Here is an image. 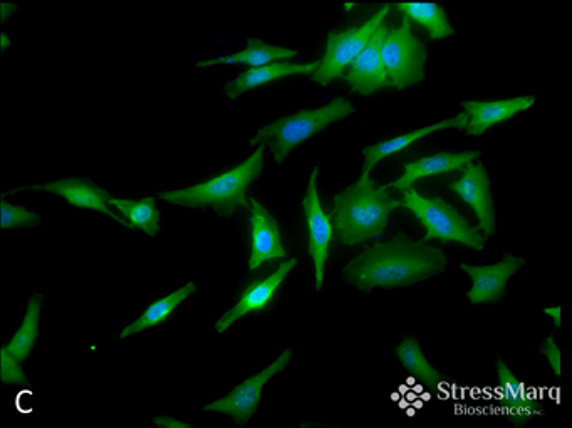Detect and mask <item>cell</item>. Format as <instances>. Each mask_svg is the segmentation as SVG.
I'll return each mask as SVG.
<instances>
[{
    "mask_svg": "<svg viewBox=\"0 0 572 428\" xmlns=\"http://www.w3.org/2000/svg\"><path fill=\"white\" fill-rule=\"evenodd\" d=\"M354 7H356V4H344V11H351V9H354Z\"/></svg>",
    "mask_w": 572,
    "mask_h": 428,
    "instance_id": "d6a6232c",
    "label": "cell"
},
{
    "mask_svg": "<svg viewBox=\"0 0 572 428\" xmlns=\"http://www.w3.org/2000/svg\"><path fill=\"white\" fill-rule=\"evenodd\" d=\"M264 150L266 147L259 145L247 160L229 172L220 173L217 177L193 187L162 192L160 199L168 204L182 205L188 209L212 207L220 217L230 219L239 207L250 209L247 190L262 175Z\"/></svg>",
    "mask_w": 572,
    "mask_h": 428,
    "instance_id": "3957f363",
    "label": "cell"
},
{
    "mask_svg": "<svg viewBox=\"0 0 572 428\" xmlns=\"http://www.w3.org/2000/svg\"><path fill=\"white\" fill-rule=\"evenodd\" d=\"M16 9L17 7L12 6V4H2V6H0V12H2L0 19H2V22H6L7 19L12 16V12H16Z\"/></svg>",
    "mask_w": 572,
    "mask_h": 428,
    "instance_id": "1f68e13d",
    "label": "cell"
},
{
    "mask_svg": "<svg viewBox=\"0 0 572 428\" xmlns=\"http://www.w3.org/2000/svg\"><path fill=\"white\" fill-rule=\"evenodd\" d=\"M462 177L450 183V192L457 194L465 204L474 209L475 217L479 219L477 229L489 239L497 230L495 217V202L492 197L489 172L484 163H467L460 170Z\"/></svg>",
    "mask_w": 572,
    "mask_h": 428,
    "instance_id": "30bf717a",
    "label": "cell"
},
{
    "mask_svg": "<svg viewBox=\"0 0 572 428\" xmlns=\"http://www.w3.org/2000/svg\"><path fill=\"white\" fill-rule=\"evenodd\" d=\"M395 355L403 368L410 373L411 378H415L416 382L427 388L428 392L438 393L447 385V376L430 365L415 336H406L405 340L396 346Z\"/></svg>",
    "mask_w": 572,
    "mask_h": 428,
    "instance_id": "7402d4cb",
    "label": "cell"
},
{
    "mask_svg": "<svg viewBox=\"0 0 572 428\" xmlns=\"http://www.w3.org/2000/svg\"><path fill=\"white\" fill-rule=\"evenodd\" d=\"M249 204L250 256L247 266L255 271L266 262L286 259L287 252L282 246L279 222L259 200L250 199Z\"/></svg>",
    "mask_w": 572,
    "mask_h": 428,
    "instance_id": "5bb4252c",
    "label": "cell"
},
{
    "mask_svg": "<svg viewBox=\"0 0 572 428\" xmlns=\"http://www.w3.org/2000/svg\"><path fill=\"white\" fill-rule=\"evenodd\" d=\"M27 188H31V190H44V192L59 195V197H63L68 204L74 205V207L96 210V212L108 215L111 219H115L116 222H120L121 225H125V227L130 229V224H128L123 217L116 215L115 212L110 209V204H108L111 199L110 192H106L104 188L98 187L96 183L91 182L88 178H64V180L46 183V185L16 188L14 192L27 190ZM14 192H12V194H14Z\"/></svg>",
    "mask_w": 572,
    "mask_h": 428,
    "instance_id": "2e32d148",
    "label": "cell"
},
{
    "mask_svg": "<svg viewBox=\"0 0 572 428\" xmlns=\"http://www.w3.org/2000/svg\"><path fill=\"white\" fill-rule=\"evenodd\" d=\"M319 167L312 168L307 192L302 199L304 219L307 224V252L314 262V279H316V291H321L324 284V269L328 262L329 251L333 244L334 230L329 215L324 212L318 194Z\"/></svg>",
    "mask_w": 572,
    "mask_h": 428,
    "instance_id": "9c48e42d",
    "label": "cell"
},
{
    "mask_svg": "<svg viewBox=\"0 0 572 428\" xmlns=\"http://www.w3.org/2000/svg\"><path fill=\"white\" fill-rule=\"evenodd\" d=\"M391 6H383L370 21L364 22L363 26L346 29V31H329L328 44L323 59H319V68L311 74V81L329 86L336 79H343L344 71L349 64L358 58L368 44L373 32L385 22L390 14Z\"/></svg>",
    "mask_w": 572,
    "mask_h": 428,
    "instance_id": "52a82bcc",
    "label": "cell"
},
{
    "mask_svg": "<svg viewBox=\"0 0 572 428\" xmlns=\"http://www.w3.org/2000/svg\"><path fill=\"white\" fill-rule=\"evenodd\" d=\"M388 26L385 22L381 24L363 51L358 54V58L349 64L348 71L344 73L343 79L351 86V91L361 96H371L378 93L380 89L390 88V81L386 76L383 59H381V49L385 42Z\"/></svg>",
    "mask_w": 572,
    "mask_h": 428,
    "instance_id": "7c38bea8",
    "label": "cell"
},
{
    "mask_svg": "<svg viewBox=\"0 0 572 428\" xmlns=\"http://www.w3.org/2000/svg\"><path fill=\"white\" fill-rule=\"evenodd\" d=\"M155 423L163 428H192L190 423L180 422L172 417H156Z\"/></svg>",
    "mask_w": 572,
    "mask_h": 428,
    "instance_id": "f546056e",
    "label": "cell"
},
{
    "mask_svg": "<svg viewBox=\"0 0 572 428\" xmlns=\"http://www.w3.org/2000/svg\"><path fill=\"white\" fill-rule=\"evenodd\" d=\"M544 314L552 319V323L556 328H561V306H552V308H544Z\"/></svg>",
    "mask_w": 572,
    "mask_h": 428,
    "instance_id": "4dcf8cb0",
    "label": "cell"
},
{
    "mask_svg": "<svg viewBox=\"0 0 572 428\" xmlns=\"http://www.w3.org/2000/svg\"><path fill=\"white\" fill-rule=\"evenodd\" d=\"M297 56H299V53H297L296 49L272 46V44H267V42L260 41V39H255V37H249L247 46L239 53L200 61L197 64V68L220 66V64H244V66H250V68H259V66L279 63V61H291V59L297 58Z\"/></svg>",
    "mask_w": 572,
    "mask_h": 428,
    "instance_id": "44dd1931",
    "label": "cell"
},
{
    "mask_svg": "<svg viewBox=\"0 0 572 428\" xmlns=\"http://www.w3.org/2000/svg\"><path fill=\"white\" fill-rule=\"evenodd\" d=\"M396 11L408 17V21L415 22L428 32L430 41H443L455 34L452 24L448 21L447 12L440 4H396Z\"/></svg>",
    "mask_w": 572,
    "mask_h": 428,
    "instance_id": "cb8c5ba5",
    "label": "cell"
},
{
    "mask_svg": "<svg viewBox=\"0 0 572 428\" xmlns=\"http://www.w3.org/2000/svg\"><path fill=\"white\" fill-rule=\"evenodd\" d=\"M42 294H32L27 304L26 318L9 345L4 346L9 355L14 356L19 363L31 356L32 348L39 336V321H41Z\"/></svg>",
    "mask_w": 572,
    "mask_h": 428,
    "instance_id": "d4e9b609",
    "label": "cell"
},
{
    "mask_svg": "<svg viewBox=\"0 0 572 428\" xmlns=\"http://www.w3.org/2000/svg\"><path fill=\"white\" fill-rule=\"evenodd\" d=\"M497 375H499V398L500 410L505 418L514 423L515 427L522 428L531 418L537 417L544 412L542 403L532 395L526 383L520 382L519 378L512 373L504 360H497Z\"/></svg>",
    "mask_w": 572,
    "mask_h": 428,
    "instance_id": "9a60e30c",
    "label": "cell"
},
{
    "mask_svg": "<svg viewBox=\"0 0 572 428\" xmlns=\"http://www.w3.org/2000/svg\"><path fill=\"white\" fill-rule=\"evenodd\" d=\"M354 111L356 108L351 101L338 96L328 105L316 108V110L297 111L294 115L282 116L279 120L262 126L250 138V145L252 147L264 145L269 148L274 160L282 165L301 143L318 135L333 123L346 120L348 116L353 115Z\"/></svg>",
    "mask_w": 572,
    "mask_h": 428,
    "instance_id": "277c9868",
    "label": "cell"
},
{
    "mask_svg": "<svg viewBox=\"0 0 572 428\" xmlns=\"http://www.w3.org/2000/svg\"><path fill=\"white\" fill-rule=\"evenodd\" d=\"M318 68L319 61L304 64L279 61V63L266 64V66H259V68H249L244 73L239 74L234 81L225 84L224 91L230 100H237L250 89L260 88V86L277 81V79L291 78V76H299V74L311 76Z\"/></svg>",
    "mask_w": 572,
    "mask_h": 428,
    "instance_id": "ffe728a7",
    "label": "cell"
},
{
    "mask_svg": "<svg viewBox=\"0 0 572 428\" xmlns=\"http://www.w3.org/2000/svg\"><path fill=\"white\" fill-rule=\"evenodd\" d=\"M480 155L482 153L479 150L462 153L440 152L430 155V157L420 158L415 162L405 163L403 165L405 173L400 178H396L395 182H391L390 187L405 192L408 188L413 187V183L422 180V178L437 177V175L462 170L467 163L479 160Z\"/></svg>",
    "mask_w": 572,
    "mask_h": 428,
    "instance_id": "d6986e66",
    "label": "cell"
},
{
    "mask_svg": "<svg viewBox=\"0 0 572 428\" xmlns=\"http://www.w3.org/2000/svg\"><path fill=\"white\" fill-rule=\"evenodd\" d=\"M539 351H541V355L546 356L554 376L559 378L561 376V350H559L554 336H547L546 340L542 341L541 346H539Z\"/></svg>",
    "mask_w": 572,
    "mask_h": 428,
    "instance_id": "f1b7e54d",
    "label": "cell"
},
{
    "mask_svg": "<svg viewBox=\"0 0 572 428\" xmlns=\"http://www.w3.org/2000/svg\"><path fill=\"white\" fill-rule=\"evenodd\" d=\"M291 360L292 350L287 348V350L282 351L281 356L276 361H272L271 365L259 371L257 375L250 376L244 383L237 385L229 395L205 405L203 412L224 413V415H229L237 425L245 427L250 418L257 413L260 398H262V390L266 387L267 382L279 375L281 371L286 370Z\"/></svg>",
    "mask_w": 572,
    "mask_h": 428,
    "instance_id": "ba28073f",
    "label": "cell"
},
{
    "mask_svg": "<svg viewBox=\"0 0 572 428\" xmlns=\"http://www.w3.org/2000/svg\"><path fill=\"white\" fill-rule=\"evenodd\" d=\"M536 103L532 94L499 101H463L462 108L468 116L465 133L470 136H482L492 126L512 120L522 111L531 110Z\"/></svg>",
    "mask_w": 572,
    "mask_h": 428,
    "instance_id": "e0dca14e",
    "label": "cell"
},
{
    "mask_svg": "<svg viewBox=\"0 0 572 428\" xmlns=\"http://www.w3.org/2000/svg\"><path fill=\"white\" fill-rule=\"evenodd\" d=\"M467 123V113L462 111V113H458L457 116H453L450 120L438 121V123H433V125L423 126V128L410 131V133H405V135L395 136V138H390V140L380 141V143H376V145L363 148V172L371 173L373 167L378 165V163L383 162L385 158L391 157V155H396V153L403 152V150L411 147V145L416 143V141L423 140L425 136L432 135V133H437V131L442 130H450V128H453V130L465 131Z\"/></svg>",
    "mask_w": 572,
    "mask_h": 428,
    "instance_id": "ac0fdd59",
    "label": "cell"
},
{
    "mask_svg": "<svg viewBox=\"0 0 572 428\" xmlns=\"http://www.w3.org/2000/svg\"><path fill=\"white\" fill-rule=\"evenodd\" d=\"M526 266V259L522 257L505 254L502 261L494 266H470V264H460L465 274L470 276L474 286L467 293L470 304H495L500 299H504L507 294V282L515 272Z\"/></svg>",
    "mask_w": 572,
    "mask_h": 428,
    "instance_id": "4fadbf2b",
    "label": "cell"
},
{
    "mask_svg": "<svg viewBox=\"0 0 572 428\" xmlns=\"http://www.w3.org/2000/svg\"><path fill=\"white\" fill-rule=\"evenodd\" d=\"M0 382L4 385H22L31 388V383L24 375L21 363L7 353L6 348L0 350Z\"/></svg>",
    "mask_w": 572,
    "mask_h": 428,
    "instance_id": "83f0119b",
    "label": "cell"
},
{
    "mask_svg": "<svg viewBox=\"0 0 572 428\" xmlns=\"http://www.w3.org/2000/svg\"><path fill=\"white\" fill-rule=\"evenodd\" d=\"M41 222L39 215L22 205H12L6 200L0 202V229H32Z\"/></svg>",
    "mask_w": 572,
    "mask_h": 428,
    "instance_id": "4316f807",
    "label": "cell"
},
{
    "mask_svg": "<svg viewBox=\"0 0 572 428\" xmlns=\"http://www.w3.org/2000/svg\"><path fill=\"white\" fill-rule=\"evenodd\" d=\"M195 293H197V286H195L193 282H187L183 288L178 289L175 293L168 294L165 298L158 299L155 303L150 304V306L145 309V313L141 314L140 318L128 324V326L121 331V340L131 335H138L141 331L153 328V326H158V324L167 323L173 311H175L185 299L190 298V296Z\"/></svg>",
    "mask_w": 572,
    "mask_h": 428,
    "instance_id": "603a6c76",
    "label": "cell"
},
{
    "mask_svg": "<svg viewBox=\"0 0 572 428\" xmlns=\"http://www.w3.org/2000/svg\"><path fill=\"white\" fill-rule=\"evenodd\" d=\"M445 252L428 242L411 241L405 232L388 242H376L344 266L343 279L363 293L373 289L408 288L445 272Z\"/></svg>",
    "mask_w": 572,
    "mask_h": 428,
    "instance_id": "6da1fadb",
    "label": "cell"
},
{
    "mask_svg": "<svg viewBox=\"0 0 572 428\" xmlns=\"http://www.w3.org/2000/svg\"><path fill=\"white\" fill-rule=\"evenodd\" d=\"M296 266V257H291L289 261L282 262L281 266L277 267L271 276L250 282L249 286L244 289V293L240 294L239 301L235 303L234 308H230L215 323L217 333H225L232 324L237 323L247 314L264 313L267 309H271L282 282L286 281V277L291 274L292 269Z\"/></svg>",
    "mask_w": 572,
    "mask_h": 428,
    "instance_id": "8fae6325",
    "label": "cell"
},
{
    "mask_svg": "<svg viewBox=\"0 0 572 428\" xmlns=\"http://www.w3.org/2000/svg\"><path fill=\"white\" fill-rule=\"evenodd\" d=\"M401 207L415 214L427 229L423 242L440 241L443 244H462L474 251H484L487 237L477 227L468 224L467 219L453 205L440 197H422L415 187L403 192Z\"/></svg>",
    "mask_w": 572,
    "mask_h": 428,
    "instance_id": "5b68a950",
    "label": "cell"
},
{
    "mask_svg": "<svg viewBox=\"0 0 572 428\" xmlns=\"http://www.w3.org/2000/svg\"><path fill=\"white\" fill-rule=\"evenodd\" d=\"M108 204L113 205L123 214V219L130 224V229H141L150 237L160 232V210L156 209L153 197L141 200H123L111 197Z\"/></svg>",
    "mask_w": 572,
    "mask_h": 428,
    "instance_id": "484cf974",
    "label": "cell"
},
{
    "mask_svg": "<svg viewBox=\"0 0 572 428\" xmlns=\"http://www.w3.org/2000/svg\"><path fill=\"white\" fill-rule=\"evenodd\" d=\"M400 200L390 195V183L378 185L370 173L334 195L331 224L334 237L343 246H358L385 234L391 212L400 209Z\"/></svg>",
    "mask_w": 572,
    "mask_h": 428,
    "instance_id": "7a4b0ae2",
    "label": "cell"
},
{
    "mask_svg": "<svg viewBox=\"0 0 572 428\" xmlns=\"http://www.w3.org/2000/svg\"><path fill=\"white\" fill-rule=\"evenodd\" d=\"M381 59L385 66L390 88L403 89L422 83L425 79L427 46L411 32V22L403 16L400 27L386 32Z\"/></svg>",
    "mask_w": 572,
    "mask_h": 428,
    "instance_id": "8992f818",
    "label": "cell"
}]
</instances>
